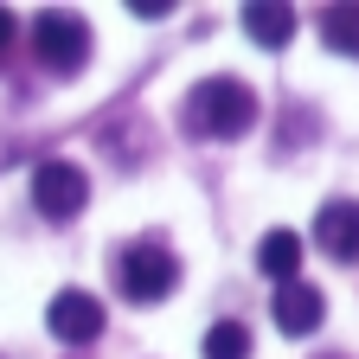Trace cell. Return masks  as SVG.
Here are the masks:
<instances>
[{
    "label": "cell",
    "instance_id": "cell-11",
    "mask_svg": "<svg viewBox=\"0 0 359 359\" xmlns=\"http://www.w3.org/2000/svg\"><path fill=\"white\" fill-rule=\"evenodd\" d=\"M205 359H250V327H244V321L205 327Z\"/></svg>",
    "mask_w": 359,
    "mask_h": 359
},
{
    "label": "cell",
    "instance_id": "cell-7",
    "mask_svg": "<svg viewBox=\"0 0 359 359\" xmlns=\"http://www.w3.org/2000/svg\"><path fill=\"white\" fill-rule=\"evenodd\" d=\"M269 314H276V327L289 334V340H302V334H314V327H321V314H327V302H321V289H314V283H283L276 289V302H269Z\"/></svg>",
    "mask_w": 359,
    "mask_h": 359
},
{
    "label": "cell",
    "instance_id": "cell-4",
    "mask_svg": "<svg viewBox=\"0 0 359 359\" xmlns=\"http://www.w3.org/2000/svg\"><path fill=\"white\" fill-rule=\"evenodd\" d=\"M32 205L52 218V224L58 218H77L90 205V173L77 161H39L32 167Z\"/></svg>",
    "mask_w": 359,
    "mask_h": 359
},
{
    "label": "cell",
    "instance_id": "cell-9",
    "mask_svg": "<svg viewBox=\"0 0 359 359\" xmlns=\"http://www.w3.org/2000/svg\"><path fill=\"white\" fill-rule=\"evenodd\" d=\"M257 269H263V276H276V289L295 283V269H302V238H295V231H269V238L257 244Z\"/></svg>",
    "mask_w": 359,
    "mask_h": 359
},
{
    "label": "cell",
    "instance_id": "cell-10",
    "mask_svg": "<svg viewBox=\"0 0 359 359\" xmlns=\"http://www.w3.org/2000/svg\"><path fill=\"white\" fill-rule=\"evenodd\" d=\"M321 39L340 58H359V7H327L321 13Z\"/></svg>",
    "mask_w": 359,
    "mask_h": 359
},
{
    "label": "cell",
    "instance_id": "cell-5",
    "mask_svg": "<svg viewBox=\"0 0 359 359\" xmlns=\"http://www.w3.org/2000/svg\"><path fill=\"white\" fill-rule=\"evenodd\" d=\"M45 327H52L65 346H90V340L109 327V314H103V302L90 295V289H58L52 308H45Z\"/></svg>",
    "mask_w": 359,
    "mask_h": 359
},
{
    "label": "cell",
    "instance_id": "cell-1",
    "mask_svg": "<svg viewBox=\"0 0 359 359\" xmlns=\"http://www.w3.org/2000/svg\"><path fill=\"white\" fill-rule=\"evenodd\" d=\"M180 128L193 142H238V135L257 128V90L238 83V77H205L180 103Z\"/></svg>",
    "mask_w": 359,
    "mask_h": 359
},
{
    "label": "cell",
    "instance_id": "cell-12",
    "mask_svg": "<svg viewBox=\"0 0 359 359\" xmlns=\"http://www.w3.org/2000/svg\"><path fill=\"white\" fill-rule=\"evenodd\" d=\"M7 45H13V13L0 7V52H7Z\"/></svg>",
    "mask_w": 359,
    "mask_h": 359
},
{
    "label": "cell",
    "instance_id": "cell-6",
    "mask_svg": "<svg viewBox=\"0 0 359 359\" xmlns=\"http://www.w3.org/2000/svg\"><path fill=\"white\" fill-rule=\"evenodd\" d=\"M314 244L334 263H359V199H327L314 212Z\"/></svg>",
    "mask_w": 359,
    "mask_h": 359
},
{
    "label": "cell",
    "instance_id": "cell-2",
    "mask_svg": "<svg viewBox=\"0 0 359 359\" xmlns=\"http://www.w3.org/2000/svg\"><path fill=\"white\" fill-rule=\"evenodd\" d=\"M116 276H122V295L128 302H167L180 289V257L161 244V238H135L116 263Z\"/></svg>",
    "mask_w": 359,
    "mask_h": 359
},
{
    "label": "cell",
    "instance_id": "cell-8",
    "mask_svg": "<svg viewBox=\"0 0 359 359\" xmlns=\"http://www.w3.org/2000/svg\"><path fill=\"white\" fill-rule=\"evenodd\" d=\"M244 32L257 45H269V52H283V45L295 39V7H283V0H250L244 7Z\"/></svg>",
    "mask_w": 359,
    "mask_h": 359
},
{
    "label": "cell",
    "instance_id": "cell-3",
    "mask_svg": "<svg viewBox=\"0 0 359 359\" xmlns=\"http://www.w3.org/2000/svg\"><path fill=\"white\" fill-rule=\"evenodd\" d=\"M32 52H39V65L45 71H58V77H77L83 65H90V26H83V13H39V26H32Z\"/></svg>",
    "mask_w": 359,
    "mask_h": 359
}]
</instances>
